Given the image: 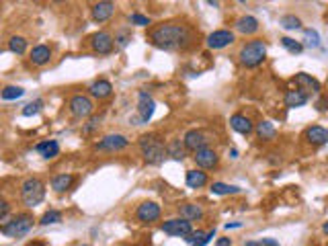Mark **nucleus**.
Masks as SVG:
<instances>
[{"label":"nucleus","mask_w":328,"mask_h":246,"mask_svg":"<svg viewBox=\"0 0 328 246\" xmlns=\"http://www.w3.org/2000/svg\"><path fill=\"white\" fill-rule=\"evenodd\" d=\"M193 41V33L187 25L164 23L150 31V43L164 51H177L189 47Z\"/></svg>","instance_id":"1"},{"label":"nucleus","mask_w":328,"mask_h":246,"mask_svg":"<svg viewBox=\"0 0 328 246\" xmlns=\"http://www.w3.org/2000/svg\"><path fill=\"white\" fill-rule=\"evenodd\" d=\"M138 146H140V152H142L144 160L150 164V167H158V164H162L164 158L169 156L167 146H164V140L158 133H146V135H142L140 142H138Z\"/></svg>","instance_id":"2"},{"label":"nucleus","mask_w":328,"mask_h":246,"mask_svg":"<svg viewBox=\"0 0 328 246\" xmlns=\"http://www.w3.org/2000/svg\"><path fill=\"white\" fill-rule=\"evenodd\" d=\"M238 58H240V64L242 66H246V68H257L267 58V43L263 39H253L249 43H244Z\"/></svg>","instance_id":"3"},{"label":"nucleus","mask_w":328,"mask_h":246,"mask_svg":"<svg viewBox=\"0 0 328 246\" xmlns=\"http://www.w3.org/2000/svg\"><path fill=\"white\" fill-rule=\"evenodd\" d=\"M21 199H23L25 207H37L45 199V185L37 177L27 179L21 185Z\"/></svg>","instance_id":"4"},{"label":"nucleus","mask_w":328,"mask_h":246,"mask_svg":"<svg viewBox=\"0 0 328 246\" xmlns=\"http://www.w3.org/2000/svg\"><path fill=\"white\" fill-rule=\"evenodd\" d=\"M33 215L31 213H19V215H15L13 220H9V222H5L3 224V234L5 236H9V238H21V236H25V234H29V230L33 228Z\"/></svg>","instance_id":"5"},{"label":"nucleus","mask_w":328,"mask_h":246,"mask_svg":"<svg viewBox=\"0 0 328 246\" xmlns=\"http://www.w3.org/2000/svg\"><path fill=\"white\" fill-rule=\"evenodd\" d=\"M68 109H70V113H72L74 117L85 119V117H91V115H93L95 103H93V99L87 97V95H74V97L70 99V103H68Z\"/></svg>","instance_id":"6"},{"label":"nucleus","mask_w":328,"mask_h":246,"mask_svg":"<svg viewBox=\"0 0 328 246\" xmlns=\"http://www.w3.org/2000/svg\"><path fill=\"white\" fill-rule=\"evenodd\" d=\"M160 230H162L164 234H169V236H181V238H187V236L193 232L191 222H189V220H183V217L167 220V222L160 226Z\"/></svg>","instance_id":"7"},{"label":"nucleus","mask_w":328,"mask_h":246,"mask_svg":"<svg viewBox=\"0 0 328 246\" xmlns=\"http://www.w3.org/2000/svg\"><path fill=\"white\" fill-rule=\"evenodd\" d=\"M89 41H91L93 51L99 53V56H109V53L113 51V47H115V39H113L107 31H99V33L91 35Z\"/></svg>","instance_id":"8"},{"label":"nucleus","mask_w":328,"mask_h":246,"mask_svg":"<svg viewBox=\"0 0 328 246\" xmlns=\"http://www.w3.org/2000/svg\"><path fill=\"white\" fill-rule=\"evenodd\" d=\"M129 146V140L121 133H111V135H105L101 142L95 144L97 150H103V152H119V150H125Z\"/></svg>","instance_id":"9"},{"label":"nucleus","mask_w":328,"mask_h":246,"mask_svg":"<svg viewBox=\"0 0 328 246\" xmlns=\"http://www.w3.org/2000/svg\"><path fill=\"white\" fill-rule=\"evenodd\" d=\"M154 111H156V103H154V99L148 95V93H140V105H138V125H142V123H148L150 119H152V115H154Z\"/></svg>","instance_id":"10"},{"label":"nucleus","mask_w":328,"mask_h":246,"mask_svg":"<svg viewBox=\"0 0 328 246\" xmlns=\"http://www.w3.org/2000/svg\"><path fill=\"white\" fill-rule=\"evenodd\" d=\"M236 41V35L232 33V31H228V29H220V31H213L211 35H207V47H211V49H224V47H228V45H232Z\"/></svg>","instance_id":"11"},{"label":"nucleus","mask_w":328,"mask_h":246,"mask_svg":"<svg viewBox=\"0 0 328 246\" xmlns=\"http://www.w3.org/2000/svg\"><path fill=\"white\" fill-rule=\"evenodd\" d=\"M183 142H185V148H187V150H191V152H199V150L207 148L209 138H207V133H205V131H201V129H191V131H187V133H185Z\"/></svg>","instance_id":"12"},{"label":"nucleus","mask_w":328,"mask_h":246,"mask_svg":"<svg viewBox=\"0 0 328 246\" xmlns=\"http://www.w3.org/2000/svg\"><path fill=\"white\" fill-rule=\"evenodd\" d=\"M135 217H138V222H142V224H152V222H156V220L160 217V205L154 203V201H146V203H142V205L138 207Z\"/></svg>","instance_id":"13"},{"label":"nucleus","mask_w":328,"mask_h":246,"mask_svg":"<svg viewBox=\"0 0 328 246\" xmlns=\"http://www.w3.org/2000/svg\"><path fill=\"white\" fill-rule=\"evenodd\" d=\"M217 154L213 148H203L199 152H195V162H197V167L203 171V169H213L217 167Z\"/></svg>","instance_id":"14"},{"label":"nucleus","mask_w":328,"mask_h":246,"mask_svg":"<svg viewBox=\"0 0 328 246\" xmlns=\"http://www.w3.org/2000/svg\"><path fill=\"white\" fill-rule=\"evenodd\" d=\"M230 127H232L236 133H242V135H251V133L257 129L249 117H246V115H240V113H236V115L230 117Z\"/></svg>","instance_id":"15"},{"label":"nucleus","mask_w":328,"mask_h":246,"mask_svg":"<svg viewBox=\"0 0 328 246\" xmlns=\"http://www.w3.org/2000/svg\"><path fill=\"white\" fill-rule=\"evenodd\" d=\"M113 13H115V5H113V3H109V0H105V3H97V5H93V21H97V23H105V21H109V19L113 17Z\"/></svg>","instance_id":"16"},{"label":"nucleus","mask_w":328,"mask_h":246,"mask_svg":"<svg viewBox=\"0 0 328 246\" xmlns=\"http://www.w3.org/2000/svg\"><path fill=\"white\" fill-rule=\"evenodd\" d=\"M304 135H306L308 144H312V146H324V144L328 142V129L322 127V125H312V127H308Z\"/></svg>","instance_id":"17"},{"label":"nucleus","mask_w":328,"mask_h":246,"mask_svg":"<svg viewBox=\"0 0 328 246\" xmlns=\"http://www.w3.org/2000/svg\"><path fill=\"white\" fill-rule=\"evenodd\" d=\"M89 93H91V97L103 101V99H109L113 95V85L109 80H97L89 87Z\"/></svg>","instance_id":"18"},{"label":"nucleus","mask_w":328,"mask_h":246,"mask_svg":"<svg viewBox=\"0 0 328 246\" xmlns=\"http://www.w3.org/2000/svg\"><path fill=\"white\" fill-rule=\"evenodd\" d=\"M295 85L299 87V91H312V93H320V82L316 80V78H312L310 74H306V72H297L295 74Z\"/></svg>","instance_id":"19"},{"label":"nucleus","mask_w":328,"mask_h":246,"mask_svg":"<svg viewBox=\"0 0 328 246\" xmlns=\"http://www.w3.org/2000/svg\"><path fill=\"white\" fill-rule=\"evenodd\" d=\"M236 31L242 33V35H253L259 31V19L251 17V15H246V17H240L236 21Z\"/></svg>","instance_id":"20"},{"label":"nucleus","mask_w":328,"mask_h":246,"mask_svg":"<svg viewBox=\"0 0 328 246\" xmlns=\"http://www.w3.org/2000/svg\"><path fill=\"white\" fill-rule=\"evenodd\" d=\"M29 60H31V64H35V66H45V64H49V60H51V49H49L47 45H35V47L31 49V53H29Z\"/></svg>","instance_id":"21"},{"label":"nucleus","mask_w":328,"mask_h":246,"mask_svg":"<svg viewBox=\"0 0 328 246\" xmlns=\"http://www.w3.org/2000/svg\"><path fill=\"white\" fill-rule=\"evenodd\" d=\"M308 99H310V95H308V93H304V91H287V93H285V97H283L285 107H289V109L304 107V105L308 103Z\"/></svg>","instance_id":"22"},{"label":"nucleus","mask_w":328,"mask_h":246,"mask_svg":"<svg viewBox=\"0 0 328 246\" xmlns=\"http://www.w3.org/2000/svg\"><path fill=\"white\" fill-rule=\"evenodd\" d=\"M35 150L41 154V158L51 160V158H56V156L60 154V144H58L56 140H45V142L37 144V146H35Z\"/></svg>","instance_id":"23"},{"label":"nucleus","mask_w":328,"mask_h":246,"mask_svg":"<svg viewBox=\"0 0 328 246\" xmlns=\"http://www.w3.org/2000/svg\"><path fill=\"white\" fill-rule=\"evenodd\" d=\"M179 215H181L183 220L197 222V220L203 217V209H201L199 205H195V203H183V205H179Z\"/></svg>","instance_id":"24"},{"label":"nucleus","mask_w":328,"mask_h":246,"mask_svg":"<svg viewBox=\"0 0 328 246\" xmlns=\"http://www.w3.org/2000/svg\"><path fill=\"white\" fill-rule=\"evenodd\" d=\"M211 238H215V228H213V230H209V232H201V230L191 232L185 240H187L191 246H205V244H209V242H211Z\"/></svg>","instance_id":"25"},{"label":"nucleus","mask_w":328,"mask_h":246,"mask_svg":"<svg viewBox=\"0 0 328 246\" xmlns=\"http://www.w3.org/2000/svg\"><path fill=\"white\" fill-rule=\"evenodd\" d=\"M187 185L191 189H201L207 185V173H203L201 169L195 171H187Z\"/></svg>","instance_id":"26"},{"label":"nucleus","mask_w":328,"mask_h":246,"mask_svg":"<svg viewBox=\"0 0 328 246\" xmlns=\"http://www.w3.org/2000/svg\"><path fill=\"white\" fill-rule=\"evenodd\" d=\"M257 135H259V140H265V142H269V140H275V135H277V129H275V125L271 123V121H261V123H257Z\"/></svg>","instance_id":"27"},{"label":"nucleus","mask_w":328,"mask_h":246,"mask_svg":"<svg viewBox=\"0 0 328 246\" xmlns=\"http://www.w3.org/2000/svg\"><path fill=\"white\" fill-rule=\"evenodd\" d=\"M167 152H169V156H171L173 160H185V156H187L185 142H181V140H173V142H169Z\"/></svg>","instance_id":"28"},{"label":"nucleus","mask_w":328,"mask_h":246,"mask_svg":"<svg viewBox=\"0 0 328 246\" xmlns=\"http://www.w3.org/2000/svg\"><path fill=\"white\" fill-rule=\"evenodd\" d=\"M72 183H74L72 175H58V177L51 179V189L56 193H64V191H68L72 187Z\"/></svg>","instance_id":"29"},{"label":"nucleus","mask_w":328,"mask_h":246,"mask_svg":"<svg viewBox=\"0 0 328 246\" xmlns=\"http://www.w3.org/2000/svg\"><path fill=\"white\" fill-rule=\"evenodd\" d=\"M9 49L13 53H17V56H23L27 51V39L25 37H19V35H13L9 39Z\"/></svg>","instance_id":"30"},{"label":"nucleus","mask_w":328,"mask_h":246,"mask_svg":"<svg viewBox=\"0 0 328 246\" xmlns=\"http://www.w3.org/2000/svg\"><path fill=\"white\" fill-rule=\"evenodd\" d=\"M211 193L213 195H236V193H240V187L226 185V183H213L211 185Z\"/></svg>","instance_id":"31"},{"label":"nucleus","mask_w":328,"mask_h":246,"mask_svg":"<svg viewBox=\"0 0 328 246\" xmlns=\"http://www.w3.org/2000/svg\"><path fill=\"white\" fill-rule=\"evenodd\" d=\"M279 25H281L283 29H287V31L302 29V21H299V17H295V15H283L281 21H279Z\"/></svg>","instance_id":"32"},{"label":"nucleus","mask_w":328,"mask_h":246,"mask_svg":"<svg viewBox=\"0 0 328 246\" xmlns=\"http://www.w3.org/2000/svg\"><path fill=\"white\" fill-rule=\"evenodd\" d=\"M281 45L289 51V53H302L304 51V45L299 43V41H295V39H291V37H281Z\"/></svg>","instance_id":"33"},{"label":"nucleus","mask_w":328,"mask_h":246,"mask_svg":"<svg viewBox=\"0 0 328 246\" xmlns=\"http://www.w3.org/2000/svg\"><path fill=\"white\" fill-rule=\"evenodd\" d=\"M25 95V91L21 87H5L3 89V101H15V99H21Z\"/></svg>","instance_id":"34"},{"label":"nucleus","mask_w":328,"mask_h":246,"mask_svg":"<svg viewBox=\"0 0 328 246\" xmlns=\"http://www.w3.org/2000/svg\"><path fill=\"white\" fill-rule=\"evenodd\" d=\"M58 222H62V213H60V211H56V209H51V211L43 213V215H41V220H39V224H41V226H51V224H58Z\"/></svg>","instance_id":"35"},{"label":"nucleus","mask_w":328,"mask_h":246,"mask_svg":"<svg viewBox=\"0 0 328 246\" xmlns=\"http://www.w3.org/2000/svg\"><path fill=\"white\" fill-rule=\"evenodd\" d=\"M304 41H306L308 47H318V45H320V35H318V31L306 29V31H304Z\"/></svg>","instance_id":"36"},{"label":"nucleus","mask_w":328,"mask_h":246,"mask_svg":"<svg viewBox=\"0 0 328 246\" xmlns=\"http://www.w3.org/2000/svg\"><path fill=\"white\" fill-rule=\"evenodd\" d=\"M41 107H43V101H33V103H29V105H25V109H23V115L25 117H31V115H37L39 111H41Z\"/></svg>","instance_id":"37"},{"label":"nucleus","mask_w":328,"mask_h":246,"mask_svg":"<svg viewBox=\"0 0 328 246\" xmlns=\"http://www.w3.org/2000/svg\"><path fill=\"white\" fill-rule=\"evenodd\" d=\"M129 23L131 25H138V27H148L150 25V19L146 15H140V13H131L129 15Z\"/></svg>","instance_id":"38"},{"label":"nucleus","mask_w":328,"mask_h":246,"mask_svg":"<svg viewBox=\"0 0 328 246\" xmlns=\"http://www.w3.org/2000/svg\"><path fill=\"white\" fill-rule=\"evenodd\" d=\"M101 121H103V117H101V115H97V117H93V119H91V121H89V123H87L85 127H82V133H87V135H89V133H93L95 129H99V125H101Z\"/></svg>","instance_id":"39"},{"label":"nucleus","mask_w":328,"mask_h":246,"mask_svg":"<svg viewBox=\"0 0 328 246\" xmlns=\"http://www.w3.org/2000/svg\"><path fill=\"white\" fill-rule=\"evenodd\" d=\"M115 41L119 43V47H125V45L131 41V33H129V31H119L117 37H115Z\"/></svg>","instance_id":"40"},{"label":"nucleus","mask_w":328,"mask_h":246,"mask_svg":"<svg viewBox=\"0 0 328 246\" xmlns=\"http://www.w3.org/2000/svg\"><path fill=\"white\" fill-rule=\"evenodd\" d=\"M7 217H9V203L3 199V201H0V220H3V222H9Z\"/></svg>","instance_id":"41"},{"label":"nucleus","mask_w":328,"mask_h":246,"mask_svg":"<svg viewBox=\"0 0 328 246\" xmlns=\"http://www.w3.org/2000/svg\"><path fill=\"white\" fill-rule=\"evenodd\" d=\"M261 244L263 246H279V242L275 238H261Z\"/></svg>","instance_id":"42"},{"label":"nucleus","mask_w":328,"mask_h":246,"mask_svg":"<svg viewBox=\"0 0 328 246\" xmlns=\"http://www.w3.org/2000/svg\"><path fill=\"white\" fill-rule=\"evenodd\" d=\"M215 246H232V238H220L215 242Z\"/></svg>","instance_id":"43"},{"label":"nucleus","mask_w":328,"mask_h":246,"mask_svg":"<svg viewBox=\"0 0 328 246\" xmlns=\"http://www.w3.org/2000/svg\"><path fill=\"white\" fill-rule=\"evenodd\" d=\"M244 246H263L261 242H253V240H249V242H244Z\"/></svg>","instance_id":"44"},{"label":"nucleus","mask_w":328,"mask_h":246,"mask_svg":"<svg viewBox=\"0 0 328 246\" xmlns=\"http://www.w3.org/2000/svg\"><path fill=\"white\" fill-rule=\"evenodd\" d=\"M240 226H242L240 222H234V224H226V228H228V230H230V228H240Z\"/></svg>","instance_id":"45"},{"label":"nucleus","mask_w":328,"mask_h":246,"mask_svg":"<svg viewBox=\"0 0 328 246\" xmlns=\"http://www.w3.org/2000/svg\"><path fill=\"white\" fill-rule=\"evenodd\" d=\"M322 232H324V234H326V236H328V222H326V224H324V226H322Z\"/></svg>","instance_id":"46"},{"label":"nucleus","mask_w":328,"mask_h":246,"mask_svg":"<svg viewBox=\"0 0 328 246\" xmlns=\"http://www.w3.org/2000/svg\"><path fill=\"white\" fill-rule=\"evenodd\" d=\"M85 246H87V244H85Z\"/></svg>","instance_id":"47"}]
</instances>
